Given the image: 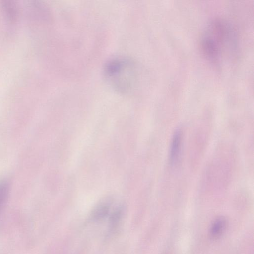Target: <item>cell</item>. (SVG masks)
<instances>
[{"mask_svg": "<svg viewBox=\"0 0 254 254\" xmlns=\"http://www.w3.org/2000/svg\"><path fill=\"white\" fill-rule=\"evenodd\" d=\"M203 55L211 63L222 64L234 56L237 48L236 32L225 20L215 19L207 24L200 40Z\"/></svg>", "mask_w": 254, "mask_h": 254, "instance_id": "6da1fadb", "label": "cell"}, {"mask_svg": "<svg viewBox=\"0 0 254 254\" xmlns=\"http://www.w3.org/2000/svg\"><path fill=\"white\" fill-rule=\"evenodd\" d=\"M226 227V221L223 218H218L214 221L210 228V234L212 236L217 237L220 235Z\"/></svg>", "mask_w": 254, "mask_h": 254, "instance_id": "8992f818", "label": "cell"}, {"mask_svg": "<svg viewBox=\"0 0 254 254\" xmlns=\"http://www.w3.org/2000/svg\"><path fill=\"white\" fill-rule=\"evenodd\" d=\"M9 191V185L5 180L0 181V212L5 205Z\"/></svg>", "mask_w": 254, "mask_h": 254, "instance_id": "277c9868", "label": "cell"}, {"mask_svg": "<svg viewBox=\"0 0 254 254\" xmlns=\"http://www.w3.org/2000/svg\"><path fill=\"white\" fill-rule=\"evenodd\" d=\"M2 6L9 21L14 23L17 16V10L14 4L11 1H4Z\"/></svg>", "mask_w": 254, "mask_h": 254, "instance_id": "5b68a950", "label": "cell"}, {"mask_svg": "<svg viewBox=\"0 0 254 254\" xmlns=\"http://www.w3.org/2000/svg\"><path fill=\"white\" fill-rule=\"evenodd\" d=\"M139 67L132 58L118 56L106 62L103 67V75L107 83L114 90L122 94L130 93L138 84Z\"/></svg>", "mask_w": 254, "mask_h": 254, "instance_id": "7a4b0ae2", "label": "cell"}, {"mask_svg": "<svg viewBox=\"0 0 254 254\" xmlns=\"http://www.w3.org/2000/svg\"><path fill=\"white\" fill-rule=\"evenodd\" d=\"M181 136L180 129H177L173 135L169 153V160L172 165L174 164L178 159L181 148Z\"/></svg>", "mask_w": 254, "mask_h": 254, "instance_id": "3957f363", "label": "cell"}]
</instances>
